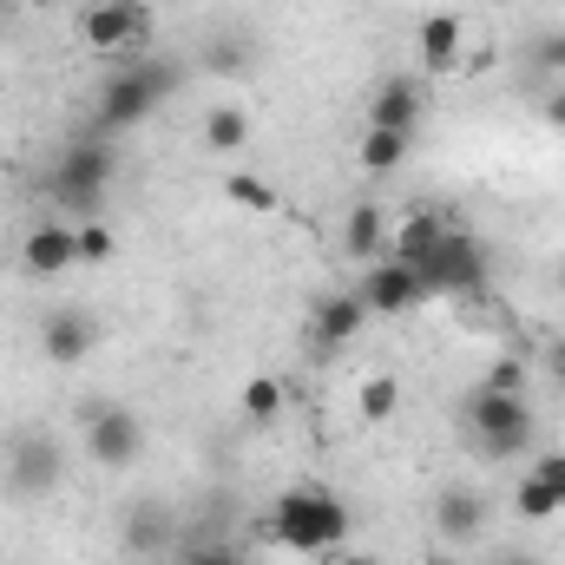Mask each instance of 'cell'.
<instances>
[{
    "mask_svg": "<svg viewBox=\"0 0 565 565\" xmlns=\"http://www.w3.org/2000/svg\"><path fill=\"white\" fill-rule=\"evenodd\" d=\"M113 178H119V151H113V139H106V132H73L66 151H60V164H53V184H46V191L86 224V217L106 204Z\"/></svg>",
    "mask_w": 565,
    "mask_h": 565,
    "instance_id": "cell-4",
    "label": "cell"
},
{
    "mask_svg": "<svg viewBox=\"0 0 565 565\" xmlns=\"http://www.w3.org/2000/svg\"><path fill=\"white\" fill-rule=\"evenodd\" d=\"M480 382H487V388H500V395H526V362H493Z\"/></svg>",
    "mask_w": 565,
    "mask_h": 565,
    "instance_id": "cell-26",
    "label": "cell"
},
{
    "mask_svg": "<svg viewBox=\"0 0 565 565\" xmlns=\"http://www.w3.org/2000/svg\"><path fill=\"white\" fill-rule=\"evenodd\" d=\"M20 270L26 277H66V270H79V224H66V217L33 224L26 244H20Z\"/></svg>",
    "mask_w": 565,
    "mask_h": 565,
    "instance_id": "cell-11",
    "label": "cell"
},
{
    "mask_svg": "<svg viewBox=\"0 0 565 565\" xmlns=\"http://www.w3.org/2000/svg\"><path fill=\"white\" fill-rule=\"evenodd\" d=\"M224 191H231V204H244V211H282V198L257 178V171H231Z\"/></svg>",
    "mask_w": 565,
    "mask_h": 565,
    "instance_id": "cell-22",
    "label": "cell"
},
{
    "mask_svg": "<svg viewBox=\"0 0 565 565\" xmlns=\"http://www.w3.org/2000/svg\"><path fill=\"white\" fill-rule=\"evenodd\" d=\"M440 231H447V217H434V211H415V217H402V224L388 231V257H402V264H422L427 250L440 244Z\"/></svg>",
    "mask_w": 565,
    "mask_h": 565,
    "instance_id": "cell-19",
    "label": "cell"
},
{
    "mask_svg": "<svg viewBox=\"0 0 565 565\" xmlns=\"http://www.w3.org/2000/svg\"><path fill=\"white\" fill-rule=\"evenodd\" d=\"M395 402H402V388H395V375H369V382H362V395H355V408H362V422H388V415H395Z\"/></svg>",
    "mask_w": 565,
    "mask_h": 565,
    "instance_id": "cell-24",
    "label": "cell"
},
{
    "mask_svg": "<svg viewBox=\"0 0 565 565\" xmlns=\"http://www.w3.org/2000/svg\"><path fill=\"white\" fill-rule=\"evenodd\" d=\"M422 565H460V559H447V553H427V559Z\"/></svg>",
    "mask_w": 565,
    "mask_h": 565,
    "instance_id": "cell-33",
    "label": "cell"
},
{
    "mask_svg": "<svg viewBox=\"0 0 565 565\" xmlns=\"http://www.w3.org/2000/svg\"><path fill=\"white\" fill-rule=\"evenodd\" d=\"M355 296L369 302V316H402V309L427 302V289H422V277H415V264H402V257H375Z\"/></svg>",
    "mask_w": 565,
    "mask_h": 565,
    "instance_id": "cell-10",
    "label": "cell"
},
{
    "mask_svg": "<svg viewBox=\"0 0 565 565\" xmlns=\"http://www.w3.org/2000/svg\"><path fill=\"white\" fill-rule=\"evenodd\" d=\"M244 415H250V422H277L282 415V382L277 375H250V382H244Z\"/></svg>",
    "mask_w": 565,
    "mask_h": 565,
    "instance_id": "cell-23",
    "label": "cell"
},
{
    "mask_svg": "<svg viewBox=\"0 0 565 565\" xmlns=\"http://www.w3.org/2000/svg\"><path fill=\"white\" fill-rule=\"evenodd\" d=\"M355 158H362V171H375V178H382V171H395V164L408 158V139H402V132H375V126H369Z\"/></svg>",
    "mask_w": 565,
    "mask_h": 565,
    "instance_id": "cell-21",
    "label": "cell"
},
{
    "mask_svg": "<svg viewBox=\"0 0 565 565\" xmlns=\"http://www.w3.org/2000/svg\"><path fill=\"white\" fill-rule=\"evenodd\" d=\"M460 13H434V20H422V73H454L460 66Z\"/></svg>",
    "mask_w": 565,
    "mask_h": 565,
    "instance_id": "cell-17",
    "label": "cell"
},
{
    "mask_svg": "<svg viewBox=\"0 0 565 565\" xmlns=\"http://www.w3.org/2000/svg\"><path fill=\"white\" fill-rule=\"evenodd\" d=\"M388 211L382 204H355L349 211V224H342V250L349 257H362V264H375V257H388Z\"/></svg>",
    "mask_w": 565,
    "mask_h": 565,
    "instance_id": "cell-16",
    "label": "cell"
},
{
    "mask_svg": "<svg viewBox=\"0 0 565 565\" xmlns=\"http://www.w3.org/2000/svg\"><path fill=\"white\" fill-rule=\"evenodd\" d=\"M422 113H427V86L415 79V73H388V79L375 86V99H369V126H375V132H402V139H415Z\"/></svg>",
    "mask_w": 565,
    "mask_h": 565,
    "instance_id": "cell-9",
    "label": "cell"
},
{
    "mask_svg": "<svg viewBox=\"0 0 565 565\" xmlns=\"http://www.w3.org/2000/svg\"><path fill=\"white\" fill-rule=\"evenodd\" d=\"M60 473H66V454H60V440L46 427L7 434V493L13 500H46L60 487Z\"/></svg>",
    "mask_w": 565,
    "mask_h": 565,
    "instance_id": "cell-6",
    "label": "cell"
},
{
    "mask_svg": "<svg viewBox=\"0 0 565 565\" xmlns=\"http://www.w3.org/2000/svg\"><path fill=\"white\" fill-rule=\"evenodd\" d=\"M113 250H119V237H113L99 217H86V224H79V264H106Z\"/></svg>",
    "mask_w": 565,
    "mask_h": 565,
    "instance_id": "cell-25",
    "label": "cell"
},
{
    "mask_svg": "<svg viewBox=\"0 0 565 565\" xmlns=\"http://www.w3.org/2000/svg\"><path fill=\"white\" fill-rule=\"evenodd\" d=\"M335 565H375V559H362V553H335Z\"/></svg>",
    "mask_w": 565,
    "mask_h": 565,
    "instance_id": "cell-32",
    "label": "cell"
},
{
    "mask_svg": "<svg viewBox=\"0 0 565 565\" xmlns=\"http://www.w3.org/2000/svg\"><path fill=\"white\" fill-rule=\"evenodd\" d=\"M480 526H487V493H473V487H447V493L434 500V533H440V540L460 546V540H473Z\"/></svg>",
    "mask_w": 565,
    "mask_h": 565,
    "instance_id": "cell-15",
    "label": "cell"
},
{
    "mask_svg": "<svg viewBox=\"0 0 565 565\" xmlns=\"http://www.w3.org/2000/svg\"><path fill=\"white\" fill-rule=\"evenodd\" d=\"M79 440H86V454L99 460V467H132L145 454V422L126 408V402H106V408H86V427H79Z\"/></svg>",
    "mask_w": 565,
    "mask_h": 565,
    "instance_id": "cell-8",
    "label": "cell"
},
{
    "mask_svg": "<svg viewBox=\"0 0 565 565\" xmlns=\"http://www.w3.org/2000/svg\"><path fill=\"white\" fill-rule=\"evenodd\" d=\"M533 434H540V422H533L526 395H500L487 382L467 395V440L480 460H520L533 447Z\"/></svg>",
    "mask_w": 565,
    "mask_h": 565,
    "instance_id": "cell-5",
    "label": "cell"
},
{
    "mask_svg": "<svg viewBox=\"0 0 565 565\" xmlns=\"http://www.w3.org/2000/svg\"><path fill=\"white\" fill-rule=\"evenodd\" d=\"M362 322H369V302H362L355 289H342V296H322V302H316V322H309V335H316V355H329V349H349V342L362 335Z\"/></svg>",
    "mask_w": 565,
    "mask_h": 565,
    "instance_id": "cell-12",
    "label": "cell"
},
{
    "mask_svg": "<svg viewBox=\"0 0 565 565\" xmlns=\"http://www.w3.org/2000/svg\"><path fill=\"white\" fill-rule=\"evenodd\" d=\"M244 60H250V46H244V40H217V46H211V66H224V73H237Z\"/></svg>",
    "mask_w": 565,
    "mask_h": 565,
    "instance_id": "cell-28",
    "label": "cell"
},
{
    "mask_svg": "<svg viewBox=\"0 0 565 565\" xmlns=\"http://www.w3.org/2000/svg\"><path fill=\"white\" fill-rule=\"evenodd\" d=\"M119 533H126V553H164V546H171V513H164L158 500H139V507L119 520Z\"/></svg>",
    "mask_w": 565,
    "mask_h": 565,
    "instance_id": "cell-18",
    "label": "cell"
},
{
    "mask_svg": "<svg viewBox=\"0 0 565 565\" xmlns=\"http://www.w3.org/2000/svg\"><path fill=\"white\" fill-rule=\"evenodd\" d=\"M277 540L302 559H322V553H342L349 540V507L329 493V487H289L277 493V513H270Z\"/></svg>",
    "mask_w": 565,
    "mask_h": 565,
    "instance_id": "cell-2",
    "label": "cell"
},
{
    "mask_svg": "<svg viewBox=\"0 0 565 565\" xmlns=\"http://www.w3.org/2000/svg\"><path fill=\"white\" fill-rule=\"evenodd\" d=\"M178 565H191V559H178Z\"/></svg>",
    "mask_w": 565,
    "mask_h": 565,
    "instance_id": "cell-36",
    "label": "cell"
},
{
    "mask_svg": "<svg viewBox=\"0 0 565 565\" xmlns=\"http://www.w3.org/2000/svg\"><path fill=\"white\" fill-rule=\"evenodd\" d=\"M546 126L565 132V86H559V93H546Z\"/></svg>",
    "mask_w": 565,
    "mask_h": 565,
    "instance_id": "cell-29",
    "label": "cell"
},
{
    "mask_svg": "<svg viewBox=\"0 0 565 565\" xmlns=\"http://www.w3.org/2000/svg\"><path fill=\"white\" fill-rule=\"evenodd\" d=\"M415 277H422V289L440 296V302H473V296H487V282H493V250H487V237L447 224L440 244L415 264Z\"/></svg>",
    "mask_w": 565,
    "mask_h": 565,
    "instance_id": "cell-3",
    "label": "cell"
},
{
    "mask_svg": "<svg viewBox=\"0 0 565 565\" xmlns=\"http://www.w3.org/2000/svg\"><path fill=\"white\" fill-rule=\"evenodd\" d=\"M559 289H565V264H559Z\"/></svg>",
    "mask_w": 565,
    "mask_h": 565,
    "instance_id": "cell-34",
    "label": "cell"
},
{
    "mask_svg": "<svg viewBox=\"0 0 565 565\" xmlns=\"http://www.w3.org/2000/svg\"><path fill=\"white\" fill-rule=\"evenodd\" d=\"M79 40H86L93 53L132 60L145 40H151V7H145V0H93V7L79 13Z\"/></svg>",
    "mask_w": 565,
    "mask_h": 565,
    "instance_id": "cell-7",
    "label": "cell"
},
{
    "mask_svg": "<svg viewBox=\"0 0 565 565\" xmlns=\"http://www.w3.org/2000/svg\"><path fill=\"white\" fill-rule=\"evenodd\" d=\"M40 349H46V362H60V369L86 362V355H93V316H86V309H53V316L40 322Z\"/></svg>",
    "mask_w": 565,
    "mask_h": 565,
    "instance_id": "cell-14",
    "label": "cell"
},
{
    "mask_svg": "<svg viewBox=\"0 0 565 565\" xmlns=\"http://www.w3.org/2000/svg\"><path fill=\"white\" fill-rule=\"evenodd\" d=\"M244 139H250V113H237V106L204 113V145H211V151H237Z\"/></svg>",
    "mask_w": 565,
    "mask_h": 565,
    "instance_id": "cell-20",
    "label": "cell"
},
{
    "mask_svg": "<svg viewBox=\"0 0 565 565\" xmlns=\"http://www.w3.org/2000/svg\"><path fill=\"white\" fill-rule=\"evenodd\" d=\"M559 369H565V355H559Z\"/></svg>",
    "mask_w": 565,
    "mask_h": 565,
    "instance_id": "cell-35",
    "label": "cell"
},
{
    "mask_svg": "<svg viewBox=\"0 0 565 565\" xmlns=\"http://www.w3.org/2000/svg\"><path fill=\"white\" fill-rule=\"evenodd\" d=\"M540 73H565V33H540L533 40V53H526Z\"/></svg>",
    "mask_w": 565,
    "mask_h": 565,
    "instance_id": "cell-27",
    "label": "cell"
},
{
    "mask_svg": "<svg viewBox=\"0 0 565 565\" xmlns=\"http://www.w3.org/2000/svg\"><path fill=\"white\" fill-rule=\"evenodd\" d=\"M487 565H540V559H533V553H493Z\"/></svg>",
    "mask_w": 565,
    "mask_h": 565,
    "instance_id": "cell-30",
    "label": "cell"
},
{
    "mask_svg": "<svg viewBox=\"0 0 565 565\" xmlns=\"http://www.w3.org/2000/svg\"><path fill=\"white\" fill-rule=\"evenodd\" d=\"M178 66L171 60H126L119 73H106V86H99V106H93V132H132L145 126L171 93H178Z\"/></svg>",
    "mask_w": 565,
    "mask_h": 565,
    "instance_id": "cell-1",
    "label": "cell"
},
{
    "mask_svg": "<svg viewBox=\"0 0 565 565\" xmlns=\"http://www.w3.org/2000/svg\"><path fill=\"white\" fill-rule=\"evenodd\" d=\"M513 507H520V520H553V513H565V454H540L526 467Z\"/></svg>",
    "mask_w": 565,
    "mask_h": 565,
    "instance_id": "cell-13",
    "label": "cell"
},
{
    "mask_svg": "<svg viewBox=\"0 0 565 565\" xmlns=\"http://www.w3.org/2000/svg\"><path fill=\"white\" fill-rule=\"evenodd\" d=\"M191 565H244V559H237V553H198Z\"/></svg>",
    "mask_w": 565,
    "mask_h": 565,
    "instance_id": "cell-31",
    "label": "cell"
}]
</instances>
